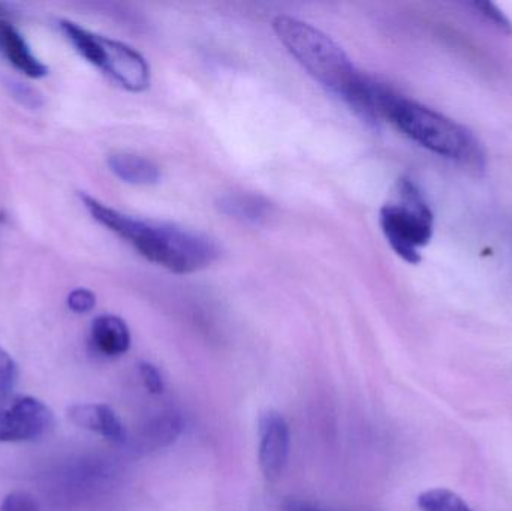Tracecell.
<instances>
[{
	"mask_svg": "<svg viewBox=\"0 0 512 511\" xmlns=\"http://www.w3.org/2000/svg\"><path fill=\"white\" fill-rule=\"evenodd\" d=\"M375 107L379 117L390 120L406 137L430 152L456 161L477 174L486 167L480 141L450 117L379 83H375Z\"/></svg>",
	"mask_w": 512,
	"mask_h": 511,
	"instance_id": "obj_3",
	"label": "cell"
},
{
	"mask_svg": "<svg viewBox=\"0 0 512 511\" xmlns=\"http://www.w3.org/2000/svg\"><path fill=\"white\" fill-rule=\"evenodd\" d=\"M0 54L26 77L38 80L48 74L47 66L33 54L23 35L5 18H0Z\"/></svg>",
	"mask_w": 512,
	"mask_h": 511,
	"instance_id": "obj_9",
	"label": "cell"
},
{
	"mask_svg": "<svg viewBox=\"0 0 512 511\" xmlns=\"http://www.w3.org/2000/svg\"><path fill=\"white\" fill-rule=\"evenodd\" d=\"M12 93H14L15 98L20 99L21 104L27 105V107H38L41 104V96L35 92V90L30 89L26 84L21 83H11Z\"/></svg>",
	"mask_w": 512,
	"mask_h": 511,
	"instance_id": "obj_20",
	"label": "cell"
},
{
	"mask_svg": "<svg viewBox=\"0 0 512 511\" xmlns=\"http://www.w3.org/2000/svg\"><path fill=\"white\" fill-rule=\"evenodd\" d=\"M182 432V416L174 413V411H168V413L159 414L149 423L146 434H144V441H146L147 449L156 452V450L164 449V447L173 444Z\"/></svg>",
	"mask_w": 512,
	"mask_h": 511,
	"instance_id": "obj_13",
	"label": "cell"
},
{
	"mask_svg": "<svg viewBox=\"0 0 512 511\" xmlns=\"http://www.w3.org/2000/svg\"><path fill=\"white\" fill-rule=\"evenodd\" d=\"M417 506L423 511H474L456 492L450 489H429L418 495Z\"/></svg>",
	"mask_w": 512,
	"mask_h": 511,
	"instance_id": "obj_14",
	"label": "cell"
},
{
	"mask_svg": "<svg viewBox=\"0 0 512 511\" xmlns=\"http://www.w3.org/2000/svg\"><path fill=\"white\" fill-rule=\"evenodd\" d=\"M53 425V411L39 399L12 395L0 398V443L39 440Z\"/></svg>",
	"mask_w": 512,
	"mask_h": 511,
	"instance_id": "obj_6",
	"label": "cell"
},
{
	"mask_svg": "<svg viewBox=\"0 0 512 511\" xmlns=\"http://www.w3.org/2000/svg\"><path fill=\"white\" fill-rule=\"evenodd\" d=\"M472 6H474V8L477 9L478 14L483 15V17L486 18L487 21H490V23L495 24V26L498 27L499 30H502V32L507 33V35H511V21L508 20L507 15H505L504 12H502L501 9H499L498 6L495 5V3L477 2L474 3V5Z\"/></svg>",
	"mask_w": 512,
	"mask_h": 511,
	"instance_id": "obj_16",
	"label": "cell"
},
{
	"mask_svg": "<svg viewBox=\"0 0 512 511\" xmlns=\"http://www.w3.org/2000/svg\"><path fill=\"white\" fill-rule=\"evenodd\" d=\"M259 468L267 482L280 479L288 465L291 449V431L282 414L267 410L259 416L258 422Z\"/></svg>",
	"mask_w": 512,
	"mask_h": 511,
	"instance_id": "obj_7",
	"label": "cell"
},
{
	"mask_svg": "<svg viewBox=\"0 0 512 511\" xmlns=\"http://www.w3.org/2000/svg\"><path fill=\"white\" fill-rule=\"evenodd\" d=\"M219 207L225 215L249 222V224H264L273 216V206L270 201L259 197V195L248 194V192L224 195L219 200Z\"/></svg>",
	"mask_w": 512,
	"mask_h": 511,
	"instance_id": "obj_12",
	"label": "cell"
},
{
	"mask_svg": "<svg viewBox=\"0 0 512 511\" xmlns=\"http://www.w3.org/2000/svg\"><path fill=\"white\" fill-rule=\"evenodd\" d=\"M90 342L101 356L120 357L131 348L128 324L116 315H101L90 327Z\"/></svg>",
	"mask_w": 512,
	"mask_h": 511,
	"instance_id": "obj_10",
	"label": "cell"
},
{
	"mask_svg": "<svg viewBox=\"0 0 512 511\" xmlns=\"http://www.w3.org/2000/svg\"><path fill=\"white\" fill-rule=\"evenodd\" d=\"M138 372H140L141 381H143L147 392L152 393V395H161L164 392V378H162L161 372L155 365L149 362H140L138 363Z\"/></svg>",
	"mask_w": 512,
	"mask_h": 511,
	"instance_id": "obj_18",
	"label": "cell"
},
{
	"mask_svg": "<svg viewBox=\"0 0 512 511\" xmlns=\"http://www.w3.org/2000/svg\"><path fill=\"white\" fill-rule=\"evenodd\" d=\"M379 224L393 251L409 264L421 261V249L433 237V213L418 186L412 180L399 182V201L385 204Z\"/></svg>",
	"mask_w": 512,
	"mask_h": 511,
	"instance_id": "obj_5",
	"label": "cell"
},
{
	"mask_svg": "<svg viewBox=\"0 0 512 511\" xmlns=\"http://www.w3.org/2000/svg\"><path fill=\"white\" fill-rule=\"evenodd\" d=\"M0 511H39L38 501L23 491L11 492L3 498Z\"/></svg>",
	"mask_w": 512,
	"mask_h": 511,
	"instance_id": "obj_17",
	"label": "cell"
},
{
	"mask_svg": "<svg viewBox=\"0 0 512 511\" xmlns=\"http://www.w3.org/2000/svg\"><path fill=\"white\" fill-rule=\"evenodd\" d=\"M280 511H325L319 509V507L313 506V504L307 503V501L295 500V498H289V500L283 501L282 510Z\"/></svg>",
	"mask_w": 512,
	"mask_h": 511,
	"instance_id": "obj_21",
	"label": "cell"
},
{
	"mask_svg": "<svg viewBox=\"0 0 512 511\" xmlns=\"http://www.w3.org/2000/svg\"><path fill=\"white\" fill-rule=\"evenodd\" d=\"M60 29L83 59L122 89L132 93L149 89L152 81L149 63L131 45L90 32L74 21H60Z\"/></svg>",
	"mask_w": 512,
	"mask_h": 511,
	"instance_id": "obj_4",
	"label": "cell"
},
{
	"mask_svg": "<svg viewBox=\"0 0 512 511\" xmlns=\"http://www.w3.org/2000/svg\"><path fill=\"white\" fill-rule=\"evenodd\" d=\"M273 29L286 50L322 84L339 96L364 122L375 126V81L360 74L351 57L327 33L289 15H277Z\"/></svg>",
	"mask_w": 512,
	"mask_h": 511,
	"instance_id": "obj_2",
	"label": "cell"
},
{
	"mask_svg": "<svg viewBox=\"0 0 512 511\" xmlns=\"http://www.w3.org/2000/svg\"><path fill=\"white\" fill-rule=\"evenodd\" d=\"M17 380V363L3 348H0V398L11 395Z\"/></svg>",
	"mask_w": 512,
	"mask_h": 511,
	"instance_id": "obj_15",
	"label": "cell"
},
{
	"mask_svg": "<svg viewBox=\"0 0 512 511\" xmlns=\"http://www.w3.org/2000/svg\"><path fill=\"white\" fill-rule=\"evenodd\" d=\"M68 306L75 314H89L96 306V296L87 288H75L69 293Z\"/></svg>",
	"mask_w": 512,
	"mask_h": 511,
	"instance_id": "obj_19",
	"label": "cell"
},
{
	"mask_svg": "<svg viewBox=\"0 0 512 511\" xmlns=\"http://www.w3.org/2000/svg\"><path fill=\"white\" fill-rule=\"evenodd\" d=\"M108 167L123 182L131 185H156L161 180V168L143 156L134 153H114L108 158Z\"/></svg>",
	"mask_w": 512,
	"mask_h": 511,
	"instance_id": "obj_11",
	"label": "cell"
},
{
	"mask_svg": "<svg viewBox=\"0 0 512 511\" xmlns=\"http://www.w3.org/2000/svg\"><path fill=\"white\" fill-rule=\"evenodd\" d=\"M80 200L96 222L122 237L141 257L177 275L207 269L221 255L218 243L200 231L126 215L89 194H80Z\"/></svg>",
	"mask_w": 512,
	"mask_h": 511,
	"instance_id": "obj_1",
	"label": "cell"
},
{
	"mask_svg": "<svg viewBox=\"0 0 512 511\" xmlns=\"http://www.w3.org/2000/svg\"><path fill=\"white\" fill-rule=\"evenodd\" d=\"M69 420L74 425L101 435L111 443H125L128 434L117 414L104 404L72 405L68 410Z\"/></svg>",
	"mask_w": 512,
	"mask_h": 511,
	"instance_id": "obj_8",
	"label": "cell"
}]
</instances>
